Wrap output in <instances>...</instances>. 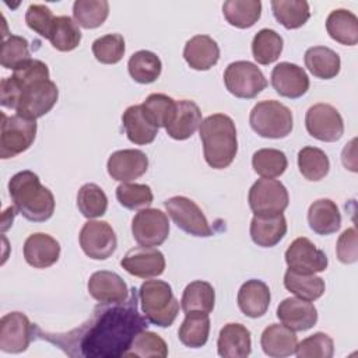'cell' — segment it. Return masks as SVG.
I'll list each match as a JSON object with an SVG mask.
<instances>
[{
    "label": "cell",
    "mask_w": 358,
    "mask_h": 358,
    "mask_svg": "<svg viewBox=\"0 0 358 358\" xmlns=\"http://www.w3.org/2000/svg\"><path fill=\"white\" fill-rule=\"evenodd\" d=\"M147 319L138 312V294L130 289L126 301L101 303L87 322L66 333H45L35 326V336L59 347L69 357L120 358L136 336L147 329Z\"/></svg>",
    "instance_id": "6da1fadb"
},
{
    "label": "cell",
    "mask_w": 358,
    "mask_h": 358,
    "mask_svg": "<svg viewBox=\"0 0 358 358\" xmlns=\"http://www.w3.org/2000/svg\"><path fill=\"white\" fill-rule=\"evenodd\" d=\"M8 193L17 211L28 221L43 222L53 215V193L41 183L39 176L32 171L15 173L8 182Z\"/></svg>",
    "instance_id": "7a4b0ae2"
},
{
    "label": "cell",
    "mask_w": 358,
    "mask_h": 358,
    "mask_svg": "<svg viewBox=\"0 0 358 358\" xmlns=\"http://www.w3.org/2000/svg\"><path fill=\"white\" fill-rule=\"evenodd\" d=\"M200 140L206 162L214 169L228 168L238 152L236 127L224 113L207 116L200 124Z\"/></svg>",
    "instance_id": "3957f363"
},
{
    "label": "cell",
    "mask_w": 358,
    "mask_h": 358,
    "mask_svg": "<svg viewBox=\"0 0 358 358\" xmlns=\"http://www.w3.org/2000/svg\"><path fill=\"white\" fill-rule=\"evenodd\" d=\"M138 298L143 315L150 323L159 327H169L175 322L179 313V302L166 281H144L138 289Z\"/></svg>",
    "instance_id": "277c9868"
},
{
    "label": "cell",
    "mask_w": 358,
    "mask_h": 358,
    "mask_svg": "<svg viewBox=\"0 0 358 358\" xmlns=\"http://www.w3.org/2000/svg\"><path fill=\"white\" fill-rule=\"evenodd\" d=\"M255 133L264 138H284L292 131L294 117L289 108L278 101L257 102L249 115Z\"/></svg>",
    "instance_id": "5b68a950"
},
{
    "label": "cell",
    "mask_w": 358,
    "mask_h": 358,
    "mask_svg": "<svg viewBox=\"0 0 358 358\" xmlns=\"http://www.w3.org/2000/svg\"><path fill=\"white\" fill-rule=\"evenodd\" d=\"M17 84L20 87V96L15 112L20 116L35 120L46 115L57 102L59 90L52 80H41L31 84L17 81Z\"/></svg>",
    "instance_id": "8992f818"
},
{
    "label": "cell",
    "mask_w": 358,
    "mask_h": 358,
    "mask_svg": "<svg viewBox=\"0 0 358 358\" xmlns=\"http://www.w3.org/2000/svg\"><path fill=\"white\" fill-rule=\"evenodd\" d=\"M36 136V122L20 115L7 116L1 112L0 131V157L3 159L13 158L27 151Z\"/></svg>",
    "instance_id": "52a82bcc"
},
{
    "label": "cell",
    "mask_w": 358,
    "mask_h": 358,
    "mask_svg": "<svg viewBox=\"0 0 358 358\" xmlns=\"http://www.w3.org/2000/svg\"><path fill=\"white\" fill-rule=\"evenodd\" d=\"M224 83L228 92L243 99L257 96V94L267 87V80L262 70L246 60H238L228 64L224 71Z\"/></svg>",
    "instance_id": "ba28073f"
},
{
    "label": "cell",
    "mask_w": 358,
    "mask_h": 358,
    "mask_svg": "<svg viewBox=\"0 0 358 358\" xmlns=\"http://www.w3.org/2000/svg\"><path fill=\"white\" fill-rule=\"evenodd\" d=\"M249 206L255 215H277L288 207L285 186L275 179H257L249 190Z\"/></svg>",
    "instance_id": "9c48e42d"
},
{
    "label": "cell",
    "mask_w": 358,
    "mask_h": 358,
    "mask_svg": "<svg viewBox=\"0 0 358 358\" xmlns=\"http://www.w3.org/2000/svg\"><path fill=\"white\" fill-rule=\"evenodd\" d=\"M164 206L176 227L186 234L201 238L213 235V229L201 208L189 197L173 196L165 200Z\"/></svg>",
    "instance_id": "30bf717a"
},
{
    "label": "cell",
    "mask_w": 358,
    "mask_h": 358,
    "mask_svg": "<svg viewBox=\"0 0 358 358\" xmlns=\"http://www.w3.org/2000/svg\"><path fill=\"white\" fill-rule=\"evenodd\" d=\"M305 126L312 137L324 143L337 141L344 133V122L340 112L334 106L323 102L308 109Z\"/></svg>",
    "instance_id": "8fae6325"
},
{
    "label": "cell",
    "mask_w": 358,
    "mask_h": 358,
    "mask_svg": "<svg viewBox=\"0 0 358 358\" xmlns=\"http://www.w3.org/2000/svg\"><path fill=\"white\" fill-rule=\"evenodd\" d=\"M80 246L88 257L105 260L115 253L117 238L106 221L90 220L80 231Z\"/></svg>",
    "instance_id": "7c38bea8"
},
{
    "label": "cell",
    "mask_w": 358,
    "mask_h": 358,
    "mask_svg": "<svg viewBox=\"0 0 358 358\" xmlns=\"http://www.w3.org/2000/svg\"><path fill=\"white\" fill-rule=\"evenodd\" d=\"M131 234L141 246H159L169 235V221L158 208H143L131 220Z\"/></svg>",
    "instance_id": "4fadbf2b"
},
{
    "label": "cell",
    "mask_w": 358,
    "mask_h": 358,
    "mask_svg": "<svg viewBox=\"0 0 358 358\" xmlns=\"http://www.w3.org/2000/svg\"><path fill=\"white\" fill-rule=\"evenodd\" d=\"M285 263L289 270L301 274L324 271L329 264L326 253L305 236H299L291 242L285 250Z\"/></svg>",
    "instance_id": "5bb4252c"
},
{
    "label": "cell",
    "mask_w": 358,
    "mask_h": 358,
    "mask_svg": "<svg viewBox=\"0 0 358 358\" xmlns=\"http://www.w3.org/2000/svg\"><path fill=\"white\" fill-rule=\"evenodd\" d=\"M35 326L22 312H10L0 320V350L18 354L28 348Z\"/></svg>",
    "instance_id": "9a60e30c"
},
{
    "label": "cell",
    "mask_w": 358,
    "mask_h": 358,
    "mask_svg": "<svg viewBox=\"0 0 358 358\" xmlns=\"http://www.w3.org/2000/svg\"><path fill=\"white\" fill-rule=\"evenodd\" d=\"M120 266L134 277L152 278L164 273L165 257L158 249L150 246H137L124 255V257L120 260Z\"/></svg>",
    "instance_id": "2e32d148"
},
{
    "label": "cell",
    "mask_w": 358,
    "mask_h": 358,
    "mask_svg": "<svg viewBox=\"0 0 358 358\" xmlns=\"http://www.w3.org/2000/svg\"><path fill=\"white\" fill-rule=\"evenodd\" d=\"M271 85L281 96L296 99L308 92L309 77L298 64L281 62L271 71Z\"/></svg>",
    "instance_id": "e0dca14e"
},
{
    "label": "cell",
    "mask_w": 358,
    "mask_h": 358,
    "mask_svg": "<svg viewBox=\"0 0 358 358\" xmlns=\"http://www.w3.org/2000/svg\"><path fill=\"white\" fill-rule=\"evenodd\" d=\"M106 168L112 179L129 183L147 172L148 158L140 150H119L110 154Z\"/></svg>",
    "instance_id": "ac0fdd59"
},
{
    "label": "cell",
    "mask_w": 358,
    "mask_h": 358,
    "mask_svg": "<svg viewBox=\"0 0 358 358\" xmlns=\"http://www.w3.org/2000/svg\"><path fill=\"white\" fill-rule=\"evenodd\" d=\"M280 322L294 331H305L317 322V310L310 301L302 298H285L277 308Z\"/></svg>",
    "instance_id": "d6986e66"
},
{
    "label": "cell",
    "mask_w": 358,
    "mask_h": 358,
    "mask_svg": "<svg viewBox=\"0 0 358 358\" xmlns=\"http://www.w3.org/2000/svg\"><path fill=\"white\" fill-rule=\"evenodd\" d=\"M90 295L101 303H113L126 301L130 289L123 278L113 271H95L88 280Z\"/></svg>",
    "instance_id": "ffe728a7"
},
{
    "label": "cell",
    "mask_w": 358,
    "mask_h": 358,
    "mask_svg": "<svg viewBox=\"0 0 358 358\" xmlns=\"http://www.w3.org/2000/svg\"><path fill=\"white\" fill-rule=\"evenodd\" d=\"M60 256L59 242L43 232H35L25 239L24 259L35 268H46L53 266Z\"/></svg>",
    "instance_id": "44dd1931"
},
{
    "label": "cell",
    "mask_w": 358,
    "mask_h": 358,
    "mask_svg": "<svg viewBox=\"0 0 358 358\" xmlns=\"http://www.w3.org/2000/svg\"><path fill=\"white\" fill-rule=\"evenodd\" d=\"M217 351L224 358H246L252 351L250 331L241 323L225 324L218 334Z\"/></svg>",
    "instance_id": "7402d4cb"
},
{
    "label": "cell",
    "mask_w": 358,
    "mask_h": 358,
    "mask_svg": "<svg viewBox=\"0 0 358 358\" xmlns=\"http://www.w3.org/2000/svg\"><path fill=\"white\" fill-rule=\"evenodd\" d=\"M270 288L262 280H248L238 291V306L243 315L262 317L270 305Z\"/></svg>",
    "instance_id": "603a6c76"
},
{
    "label": "cell",
    "mask_w": 358,
    "mask_h": 358,
    "mask_svg": "<svg viewBox=\"0 0 358 358\" xmlns=\"http://www.w3.org/2000/svg\"><path fill=\"white\" fill-rule=\"evenodd\" d=\"M183 57L192 69L204 71L218 63L220 48L211 36L194 35L186 42Z\"/></svg>",
    "instance_id": "cb8c5ba5"
},
{
    "label": "cell",
    "mask_w": 358,
    "mask_h": 358,
    "mask_svg": "<svg viewBox=\"0 0 358 358\" xmlns=\"http://www.w3.org/2000/svg\"><path fill=\"white\" fill-rule=\"evenodd\" d=\"M201 122L200 108L193 101L180 99L176 101L175 115L165 130L173 140H186L196 133Z\"/></svg>",
    "instance_id": "d4e9b609"
},
{
    "label": "cell",
    "mask_w": 358,
    "mask_h": 358,
    "mask_svg": "<svg viewBox=\"0 0 358 358\" xmlns=\"http://www.w3.org/2000/svg\"><path fill=\"white\" fill-rule=\"evenodd\" d=\"M260 344L266 355L273 358H282L295 354L298 337L289 327L273 323L263 330Z\"/></svg>",
    "instance_id": "484cf974"
},
{
    "label": "cell",
    "mask_w": 358,
    "mask_h": 358,
    "mask_svg": "<svg viewBox=\"0 0 358 358\" xmlns=\"http://www.w3.org/2000/svg\"><path fill=\"white\" fill-rule=\"evenodd\" d=\"M287 234V220L282 214L255 215L250 222V238L262 248L275 246Z\"/></svg>",
    "instance_id": "4316f807"
},
{
    "label": "cell",
    "mask_w": 358,
    "mask_h": 358,
    "mask_svg": "<svg viewBox=\"0 0 358 358\" xmlns=\"http://www.w3.org/2000/svg\"><path fill=\"white\" fill-rule=\"evenodd\" d=\"M308 222L317 235H331L341 227V214L333 200L319 199L309 206Z\"/></svg>",
    "instance_id": "83f0119b"
},
{
    "label": "cell",
    "mask_w": 358,
    "mask_h": 358,
    "mask_svg": "<svg viewBox=\"0 0 358 358\" xmlns=\"http://www.w3.org/2000/svg\"><path fill=\"white\" fill-rule=\"evenodd\" d=\"M123 127L127 138L138 145L150 144L158 134V127L151 124L144 116L141 105L129 106L122 115Z\"/></svg>",
    "instance_id": "f1b7e54d"
},
{
    "label": "cell",
    "mask_w": 358,
    "mask_h": 358,
    "mask_svg": "<svg viewBox=\"0 0 358 358\" xmlns=\"http://www.w3.org/2000/svg\"><path fill=\"white\" fill-rule=\"evenodd\" d=\"M326 29L330 38L341 45L354 46L358 42V18L348 10H333L326 20Z\"/></svg>",
    "instance_id": "f546056e"
},
{
    "label": "cell",
    "mask_w": 358,
    "mask_h": 358,
    "mask_svg": "<svg viewBox=\"0 0 358 358\" xmlns=\"http://www.w3.org/2000/svg\"><path fill=\"white\" fill-rule=\"evenodd\" d=\"M305 66L317 78L330 80L340 73V56L327 46H312L305 52Z\"/></svg>",
    "instance_id": "4dcf8cb0"
},
{
    "label": "cell",
    "mask_w": 358,
    "mask_h": 358,
    "mask_svg": "<svg viewBox=\"0 0 358 358\" xmlns=\"http://www.w3.org/2000/svg\"><path fill=\"white\" fill-rule=\"evenodd\" d=\"M215 302V292L210 282L207 281H193L186 285L182 299H180V308L186 313L190 312H201V313H210L214 309Z\"/></svg>",
    "instance_id": "1f68e13d"
},
{
    "label": "cell",
    "mask_w": 358,
    "mask_h": 358,
    "mask_svg": "<svg viewBox=\"0 0 358 358\" xmlns=\"http://www.w3.org/2000/svg\"><path fill=\"white\" fill-rule=\"evenodd\" d=\"M222 14L232 27L250 28L260 18L262 3L259 0H228L222 4Z\"/></svg>",
    "instance_id": "d6a6232c"
},
{
    "label": "cell",
    "mask_w": 358,
    "mask_h": 358,
    "mask_svg": "<svg viewBox=\"0 0 358 358\" xmlns=\"http://www.w3.org/2000/svg\"><path fill=\"white\" fill-rule=\"evenodd\" d=\"M210 334V317L207 313L190 312L186 313L185 320L182 322L178 336L183 345L190 348L203 347Z\"/></svg>",
    "instance_id": "836d02e7"
},
{
    "label": "cell",
    "mask_w": 358,
    "mask_h": 358,
    "mask_svg": "<svg viewBox=\"0 0 358 358\" xmlns=\"http://www.w3.org/2000/svg\"><path fill=\"white\" fill-rule=\"evenodd\" d=\"M274 18L287 29H296L306 24L310 17L309 4L305 0H273Z\"/></svg>",
    "instance_id": "e575fe53"
},
{
    "label": "cell",
    "mask_w": 358,
    "mask_h": 358,
    "mask_svg": "<svg viewBox=\"0 0 358 358\" xmlns=\"http://www.w3.org/2000/svg\"><path fill=\"white\" fill-rule=\"evenodd\" d=\"M127 69L134 81L140 84H150L161 76L162 63L154 52L138 50L130 56Z\"/></svg>",
    "instance_id": "d590c367"
},
{
    "label": "cell",
    "mask_w": 358,
    "mask_h": 358,
    "mask_svg": "<svg viewBox=\"0 0 358 358\" xmlns=\"http://www.w3.org/2000/svg\"><path fill=\"white\" fill-rule=\"evenodd\" d=\"M284 285L289 292L306 301L319 299L324 294L326 288L323 278L315 274L295 273L289 268L284 274Z\"/></svg>",
    "instance_id": "8d00e7d4"
},
{
    "label": "cell",
    "mask_w": 358,
    "mask_h": 358,
    "mask_svg": "<svg viewBox=\"0 0 358 358\" xmlns=\"http://www.w3.org/2000/svg\"><path fill=\"white\" fill-rule=\"evenodd\" d=\"M48 39L55 49L60 52H70L80 45L81 31L78 24L69 15H59L52 24Z\"/></svg>",
    "instance_id": "74e56055"
},
{
    "label": "cell",
    "mask_w": 358,
    "mask_h": 358,
    "mask_svg": "<svg viewBox=\"0 0 358 358\" xmlns=\"http://www.w3.org/2000/svg\"><path fill=\"white\" fill-rule=\"evenodd\" d=\"M284 41L274 29H260L252 41V53L259 64L274 63L282 52Z\"/></svg>",
    "instance_id": "f35d334b"
},
{
    "label": "cell",
    "mask_w": 358,
    "mask_h": 358,
    "mask_svg": "<svg viewBox=\"0 0 358 358\" xmlns=\"http://www.w3.org/2000/svg\"><path fill=\"white\" fill-rule=\"evenodd\" d=\"M298 168L305 179L317 182L329 173L330 161L323 150L316 147H303L298 152Z\"/></svg>",
    "instance_id": "ab89813d"
},
{
    "label": "cell",
    "mask_w": 358,
    "mask_h": 358,
    "mask_svg": "<svg viewBox=\"0 0 358 358\" xmlns=\"http://www.w3.org/2000/svg\"><path fill=\"white\" fill-rule=\"evenodd\" d=\"M109 15V3L106 0H77L73 4V17L76 22L87 29L101 27Z\"/></svg>",
    "instance_id": "60d3db41"
},
{
    "label": "cell",
    "mask_w": 358,
    "mask_h": 358,
    "mask_svg": "<svg viewBox=\"0 0 358 358\" xmlns=\"http://www.w3.org/2000/svg\"><path fill=\"white\" fill-rule=\"evenodd\" d=\"M144 116L155 127H166L176 110V101L165 94H151L141 103Z\"/></svg>",
    "instance_id": "b9f144b4"
},
{
    "label": "cell",
    "mask_w": 358,
    "mask_h": 358,
    "mask_svg": "<svg viewBox=\"0 0 358 358\" xmlns=\"http://www.w3.org/2000/svg\"><path fill=\"white\" fill-rule=\"evenodd\" d=\"M252 166L255 172L262 178L274 179L285 172L288 166V159L285 154L280 150L262 148L253 154Z\"/></svg>",
    "instance_id": "7bdbcfd3"
},
{
    "label": "cell",
    "mask_w": 358,
    "mask_h": 358,
    "mask_svg": "<svg viewBox=\"0 0 358 358\" xmlns=\"http://www.w3.org/2000/svg\"><path fill=\"white\" fill-rule=\"evenodd\" d=\"M77 207L85 218H98L106 213L108 197L95 183H85L77 193Z\"/></svg>",
    "instance_id": "ee69618b"
},
{
    "label": "cell",
    "mask_w": 358,
    "mask_h": 358,
    "mask_svg": "<svg viewBox=\"0 0 358 358\" xmlns=\"http://www.w3.org/2000/svg\"><path fill=\"white\" fill-rule=\"evenodd\" d=\"M166 355H168V345L164 341V338L145 329L136 336V338L133 340V343L124 357L165 358Z\"/></svg>",
    "instance_id": "f6af8a7d"
},
{
    "label": "cell",
    "mask_w": 358,
    "mask_h": 358,
    "mask_svg": "<svg viewBox=\"0 0 358 358\" xmlns=\"http://www.w3.org/2000/svg\"><path fill=\"white\" fill-rule=\"evenodd\" d=\"M31 60L28 41L18 35H10L7 39H3L0 62L4 69L15 70L22 66L25 62Z\"/></svg>",
    "instance_id": "bcb514c9"
},
{
    "label": "cell",
    "mask_w": 358,
    "mask_h": 358,
    "mask_svg": "<svg viewBox=\"0 0 358 358\" xmlns=\"http://www.w3.org/2000/svg\"><path fill=\"white\" fill-rule=\"evenodd\" d=\"M116 199L129 210H143L151 206L154 196L148 185L120 183L116 187Z\"/></svg>",
    "instance_id": "7dc6e473"
},
{
    "label": "cell",
    "mask_w": 358,
    "mask_h": 358,
    "mask_svg": "<svg viewBox=\"0 0 358 358\" xmlns=\"http://www.w3.org/2000/svg\"><path fill=\"white\" fill-rule=\"evenodd\" d=\"M92 53L99 63L116 64L124 55V39L120 34H108L92 42Z\"/></svg>",
    "instance_id": "c3c4849f"
},
{
    "label": "cell",
    "mask_w": 358,
    "mask_h": 358,
    "mask_svg": "<svg viewBox=\"0 0 358 358\" xmlns=\"http://www.w3.org/2000/svg\"><path fill=\"white\" fill-rule=\"evenodd\" d=\"M295 354L298 358H331L334 343L329 334L317 331L296 344Z\"/></svg>",
    "instance_id": "681fc988"
},
{
    "label": "cell",
    "mask_w": 358,
    "mask_h": 358,
    "mask_svg": "<svg viewBox=\"0 0 358 358\" xmlns=\"http://www.w3.org/2000/svg\"><path fill=\"white\" fill-rule=\"evenodd\" d=\"M55 18L56 17L50 11V8L45 4H31L25 13L27 25L46 39L49 38V32Z\"/></svg>",
    "instance_id": "f907efd6"
},
{
    "label": "cell",
    "mask_w": 358,
    "mask_h": 358,
    "mask_svg": "<svg viewBox=\"0 0 358 358\" xmlns=\"http://www.w3.org/2000/svg\"><path fill=\"white\" fill-rule=\"evenodd\" d=\"M13 77L21 84H31L41 80H49V69L43 62L38 59H31L18 69H15Z\"/></svg>",
    "instance_id": "816d5d0a"
},
{
    "label": "cell",
    "mask_w": 358,
    "mask_h": 358,
    "mask_svg": "<svg viewBox=\"0 0 358 358\" xmlns=\"http://www.w3.org/2000/svg\"><path fill=\"white\" fill-rule=\"evenodd\" d=\"M336 252L338 260L344 264H352L358 260V243L355 228H348L338 236Z\"/></svg>",
    "instance_id": "f5cc1de1"
}]
</instances>
